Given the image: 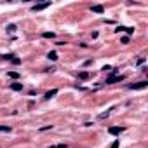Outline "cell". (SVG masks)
I'll return each mask as SVG.
<instances>
[{
  "label": "cell",
  "mask_w": 148,
  "mask_h": 148,
  "mask_svg": "<svg viewBox=\"0 0 148 148\" xmlns=\"http://www.w3.org/2000/svg\"><path fill=\"white\" fill-rule=\"evenodd\" d=\"M47 58H49V59H52V61H56V59H58V52H54V51H51V52L47 54Z\"/></svg>",
  "instance_id": "obj_8"
},
{
  "label": "cell",
  "mask_w": 148,
  "mask_h": 148,
  "mask_svg": "<svg viewBox=\"0 0 148 148\" xmlns=\"http://www.w3.org/2000/svg\"><path fill=\"white\" fill-rule=\"evenodd\" d=\"M124 80V75H112L110 79H106L105 84H115V82H122Z\"/></svg>",
  "instance_id": "obj_2"
},
{
  "label": "cell",
  "mask_w": 148,
  "mask_h": 148,
  "mask_svg": "<svg viewBox=\"0 0 148 148\" xmlns=\"http://www.w3.org/2000/svg\"><path fill=\"white\" fill-rule=\"evenodd\" d=\"M120 42H122V44H129V37H122Z\"/></svg>",
  "instance_id": "obj_15"
},
{
  "label": "cell",
  "mask_w": 148,
  "mask_h": 148,
  "mask_svg": "<svg viewBox=\"0 0 148 148\" xmlns=\"http://www.w3.org/2000/svg\"><path fill=\"white\" fill-rule=\"evenodd\" d=\"M79 77H80L82 80H86V79H89V73H87V71H82V73H80Z\"/></svg>",
  "instance_id": "obj_11"
},
{
  "label": "cell",
  "mask_w": 148,
  "mask_h": 148,
  "mask_svg": "<svg viewBox=\"0 0 148 148\" xmlns=\"http://www.w3.org/2000/svg\"><path fill=\"white\" fill-rule=\"evenodd\" d=\"M14 30H16V26H14V25H9V26H7V32H14Z\"/></svg>",
  "instance_id": "obj_14"
},
{
  "label": "cell",
  "mask_w": 148,
  "mask_h": 148,
  "mask_svg": "<svg viewBox=\"0 0 148 148\" xmlns=\"http://www.w3.org/2000/svg\"><path fill=\"white\" fill-rule=\"evenodd\" d=\"M146 86H148V82H145V80H143V82H138V84H129L127 87L134 91V89H145Z\"/></svg>",
  "instance_id": "obj_3"
},
{
  "label": "cell",
  "mask_w": 148,
  "mask_h": 148,
  "mask_svg": "<svg viewBox=\"0 0 148 148\" xmlns=\"http://www.w3.org/2000/svg\"><path fill=\"white\" fill-rule=\"evenodd\" d=\"M122 131H124V127H110V129H108V132H110V134H113V136L120 134Z\"/></svg>",
  "instance_id": "obj_4"
},
{
  "label": "cell",
  "mask_w": 148,
  "mask_h": 148,
  "mask_svg": "<svg viewBox=\"0 0 148 148\" xmlns=\"http://www.w3.org/2000/svg\"><path fill=\"white\" fill-rule=\"evenodd\" d=\"M49 129H52V125H44V127H42L40 131H49Z\"/></svg>",
  "instance_id": "obj_16"
},
{
  "label": "cell",
  "mask_w": 148,
  "mask_h": 148,
  "mask_svg": "<svg viewBox=\"0 0 148 148\" xmlns=\"http://www.w3.org/2000/svg\"><path fill=\"white\" fill-rule=\"evenodd\" d=\"M105 9H103V5H92V12H98V14H101Z\"/></svg>",
  "instance_id": "obj_7"
},
{
  "label": "cell",
  "mask_w": 148,
  "mask_h": 148,
  "mask_svg": "<svg viewBox=\"0 0 148 148\" xmlns=\"http://www.w3.org/2000/svg\"><path fill=\"white\" fill-rule=\"evenodd\" d=\"M51 148H68V146L66 145H52Z\"/></svg>",
  "instance_id": "obj_13"
},
{
  "label": "cell",
  "mask_w": 148,
  "mask_h": 148,
  "mask_svg": "<svg viewBox=\"0 0 148 148\" xmlns=\"http://www.w3.org/2000/svg\"><path fill=\"white\" fill-rule=\"evenodd\" d=\"M12 129L9 127V125H0V132H11Z\"/></svg>",
  "instance_id": "obj_10"
},
{
  "label": "cell",
  "mask_w": 148,
  "mask_h": 148,
  "mask_svg": "<svg viewBox=\"0 0 148 148\" xmlns=\"http://www.w3.org/2000/svg\"><path fill=\"white\" fill-rule=\"evenodd\" d=\"M56 94H58V89H52V91H49L44 98H45V99H51V98H52V96H56Z\"/></svg>",
  "instance_id": "obj_6"
},
{
  "label": "cell",
  "mask_w": 148,
  "mask_h": 148,
  "mask_svg": "<svg viewBox=\"0 0 148 148\" xmlns=\"http://www.w3.org/2000/svg\"><path fill=\"white\" fill-rule=\"evenodd\" d=\"M42 37H44V38H54L56 35H54L52 32H45V33H42Z\"/></svg>",
  "instance_id": "obj_9"
},
{
  "label": "cell",
  "mask_w": 148,
  "mask_h": 148,
  "mask_svg": "<svg viewBox=\"0 0 148 148\" xmlns=\"http://www.w3.org/2000/svg\"><path fill=\"white\" fill-rule=\"evenodd\" d=\"M112 148H119V141H113L112 143Z\"/></svg>",
  "instance_id": "obj_17"
},
{
  "label": "cell",
  "mask_w": 148,
  "mask_h": 148,
  "mask_svg": "<svg viewBox=\"0 0 148 148\" xmlns=\"http://www.w3.org/2000/svg\"><path fill=\"white\" fill-rule=\"evenodd\" d=\"M11 89H12V91H21V89H23V84L14 82V84H11Z\"/></svg>",
  "instance_id": "obj_5"
},
{
  "label": "cell",
  "mask_w": 148,
  "mask_h": 148,
  "mask_svg": "<svg viewBox=\"0 0 148 148\" xmlns=\"http://www.w3.org/2000/svg\"><path fill=\"white\" fill-rule=\"evenodd\" d=\"M51 5V2H44V4H35L33 7H32V11L33 12H37V11H44V9H47Z\"/></svg>",
  "instance_id": "obj_1"
},
{
  "label": "cell",
  "mask_w": 148,
  "mask_h": 148,
  "mask_svg": "<svg viewBox=\"0 0 148 148\" xmlns=\"http://www.w3.org/2000/svg\"><path fill=\"white\" fill-rule=\"evenodd\" d=\"M9 77H12V79H18V77H19V73H16V71H9Z\"/></svg>",
  "instance_id": "obj_12"
}]
</instances>
